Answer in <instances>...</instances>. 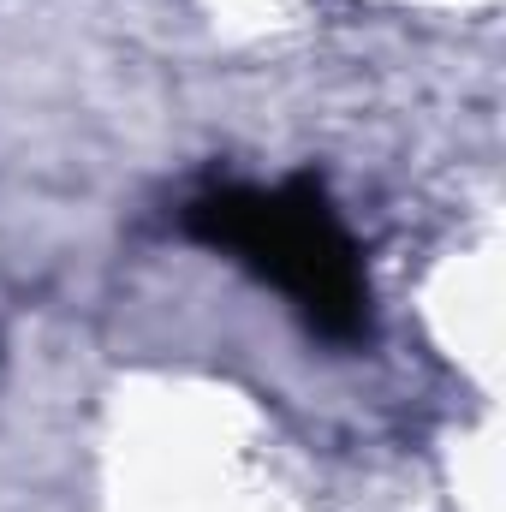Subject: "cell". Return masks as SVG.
<instances>
[{"label":"cell","mask_w":506,"mask_h":512,"mask_svg":"<svg viewBox=\"0 0 506 512\" xmlns=\"http://www.w3.org/2000/svg\"><path fill=\"white\" fill-rule=\"evenodd\" d=\"M185 233L215 251H233L245 268L274 280L322 340L334 346L364 340L370 328L364 262L316 179H292L280 191H245V185L209 191L185 209Z\"/></svg>","instance_id":"1"}]
</instances>
